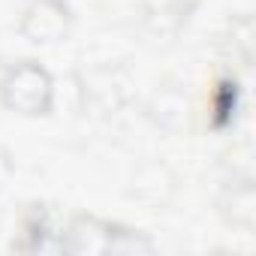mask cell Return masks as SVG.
<instances>
[{"label":"cell","instance_id":"6da1fadb","mask_svg":"<svg viewBox=\"0 0 256 256\" xmlns=\"http://www.w3.org/2000/svg\"><path fill=\"white\" fill-rule=\"evenodd\" d=\"M60 250L66 253H151L154 244L124 226L96 220V217H76L66 229V238L60 235Z\"/></svg>","mask_w":256,"mask_h":256},{"label":"cell","instance_id":"7a4b0ae2","mask_svg":"<svg viewBox=\"0 0 256 256\" xmlns=\"http://www.w3.org/2000/svg\"><path fill=\"white\" fill-rule=\"evenodd\" d=\"M0 100H4L6 108L22 114H46L52 106V78L40 64L24 60L4 76Z\"/></svg>","mask_w":256,"mask_h":256},{"label":"cell","instance_id":"3957f363","mask_svg":"<svg viewBox=\"0 0 256 256\" xmlns=\"http://www.w3.org/2000/svg\"><path fill=\"white\" fill-rule=\"evenodd\" d=\"M28 22H36V28H24V36H30L34 42H54L66 34V6L60 0H40L30 6Z\"/></svg>","mask_w":256,"mask_h":256},{"label":"cell","instance_id":"277c9868","mask_svg":"<svg viewBox=\"0 0 256 256\" xmlns=\"http://www.w3.org/2000/svg\"><path fill=\"white\" fill-rule=\"evenodd\" d=\"M52 226H48V211L42 205H34L30 214L22 223V238L12 244L22 253H42V250H60V244L52 238Z\"/></svg>","mask_w":256,"mask_h":256},{"label":"cell","instance_id":"5b68a950","mask_svg":"<svg viewBox=\"0 0 256 256\" xmlns=\"http://www.w3.org/2000/svg\"><path fill=\"white\" fill-rule=\"evenodd\" d=\"M235 102H238V84L235 82H223L220 90H217V102H214V112H217L214 124L217 126H223L229 120V112L235 114Z\"/></svg>","mask_w":256,"mask_h":256}]
</instances>
